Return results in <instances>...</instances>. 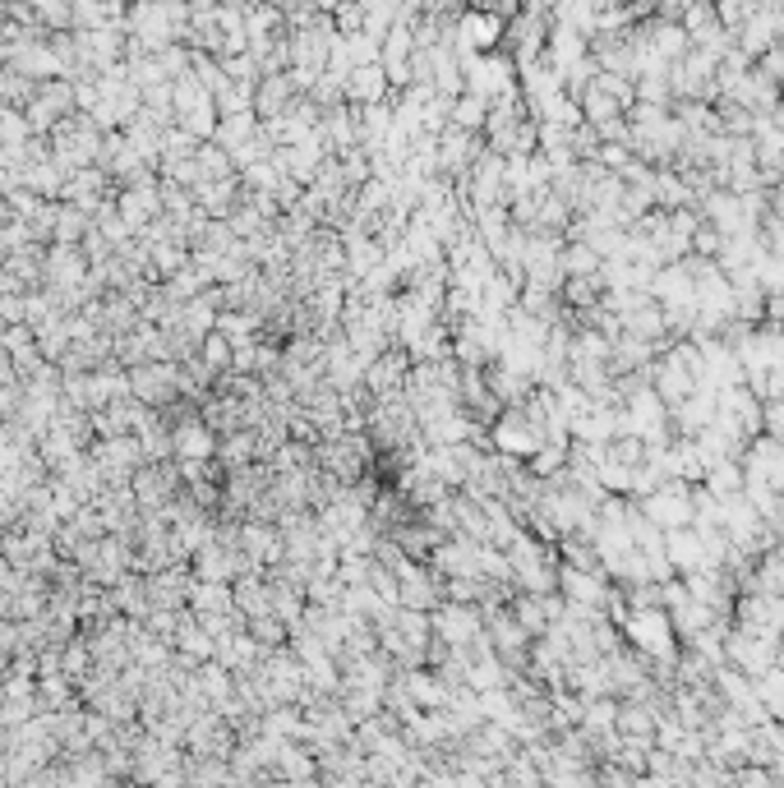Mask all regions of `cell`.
Here are the masks:
<instances>
[{
    "mask_svg": "<svg viewBox=\"0 0 784 788\" xmlns=\"http://www.w3.org/2000/svg\"><path fill=\"white\" fill-rule=\"evenodd\" d=\"M549 443V434H544V425L527 411V402L521 406H504V415L494 419V448H499L508 461H517V457H536L540 448Z\"/></svg>",
    "mask_w": 784,
    "mask_h": 788,
    "instance_id": "1",
    "label": "cell"
},
{
    "mask_svg": "<svg viewBox=\"0 0 784 788\" xmlns=\"http://www.w3.org/2000/svg\"><path fill=\"white\" fill-rule=\"evenodd\" d=\"M762 434L784 443V402H762Z\"/></svg>",
    "mask_w": 784,
    "mask_h": 788,
    "instance_id": "8",
    "label": "cell"
},
{
    "mask_svg": "<svg viewBox=\"0 0 784 788\" xmlns=\"http://www.w3.org/2000/svg\"><path fill=\"white\" fill-rule=\"evenodd\" d=\"M642 517L656 525V531H688L692 525V489L688 484H678V480H669L665 489H656L650 498H642Z\"/></svg>",
    "mask_w": 784,
    "mask_h": 788,
    "instance_id": "2",
    "label": "cell"
},
{
    "mask_svg": "<svg viewBox=\"0 0 784 788\" xmlns=\"http://www.w3.org/2000/svg\"><path fill=\"white\" fill-rule=\"evenodd\" d=\"M665 558H669L674 576H684V582H688V576H697V572H706V567H716L692 525H688V531H669L665 535Z\"/></svg>",
    "mask_w": 784,
    "mask_h": 788,
    "instance_id": "4",
    "label": "cell"
},
{
    "mask_svg": "<svg viewBox=\"0 0 784 788\" xmlns=\"http://www.w3.org/2000/svg\"><path fill=\"white\" fill-rule=\"evenodd\" d=\"M351 93H360L364 102H370V97H379V93H383V74H379L374 65L356 70V78H351Z\"/></svg>",
    "mask_w": 784,
    "mask_h": 788,
    "instance_id": "7",
    "label": "cell"
},
{
    "mask_svg": "<svg viewBox=\"0 0 784 788\" xmlns=\"http://www.w3.org/2000/svg\"><path fill=\"white\" fill-rule=\"evenodd\" d=\"M701 489L711 493V498H739L743 493V461H720V466H711L706 470V480H701Z\"/></svg>",
    "mask_w": 784,
    "mask_h": 788,
    "instance_id": "5",
    "label": "cell"
},
{
    "mask_svg": "<svg viewBox=\"0 0 784 788\" xmlns=\"http://www.w3.org/2000/svg\"><path fill=\"white\" fill-rule=\"evenodd\" d=\"M402 355H383L379 364H374V374H370V383H374V392H388L392 383H402Z\"/></svg>",
    "mask_w": 784,
    "mask_h": 788,
    "instance_id": "6",
    "label": "cell"
},
{
    "mask_svg": "<svg viewBox=\"0 0 784 788\" xmlns=\"http://www.w3.org/2000/svg\"><path fill=\"white\" fill-rule=\"evenodd\" d=\"M623 632L642 654H656V660H669L674 650V622L665 609H646V614H623Z\"/></svg>",
    "mask_w": 784,
    "mask_h": 788,
    "instance_id": "3",
    "label": "cell"
}]
</instances>
